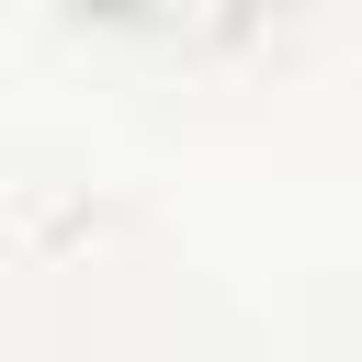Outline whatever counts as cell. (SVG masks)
Here are the masks:
<instances>
[{"label": "cell", "instance_id": "obj_1", "mask_svg": "<svg viewBox=\"0 0 362 362\" xmlns=\"http://www.w3.org/2000/svg\"><path fill=\"white\" fill-rule=\"evenodd\" d=\"M68 11H90V23H147V34H226V11H249V0H68Z\"/></svg>", "mask_w": 362, "mask_h": 362}]
</instances>
